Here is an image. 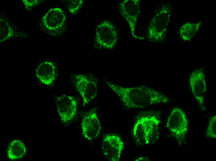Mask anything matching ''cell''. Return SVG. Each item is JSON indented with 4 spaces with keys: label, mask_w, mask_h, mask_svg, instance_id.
<instances>
[{
    "label": "cell",
    "mask_w": 216,
    "mask_h": 161,
    "mask_svg": "<svg viewBox=\"0 0 216 161\" xmlns=\"http://www.w3.org/2000/svg\"><path fill=\"white\" fill-rule=\"evenodd\" d=\"M160 121L157 111H151L140 113L133 129V135L137 144L140 146L155 142L159 138Z\"/></svg>",
    "instance_id": "7a4b0ae2"
},
{
    "label": "cell",
    "mask_w": 216,
    "mask_h": 161,
    "mask_svg": "<svg viewBox=\"0 0 216 161\" xmlns=\"http://www.w3.org/2000/svg\"><path fill=\"white\" fill-rule=\"evenodd\" d=\"M66 20L64 11L59 7L48 10L42 19L45 29L52 34H57L63 30Z\"/></svg>",
    "instance_id": "ba28073f"
},
{
    "label": "cell",
    "mask_w": 216,
    "mask_h": 161,
    "mask_svg": "<svg viewBox=\"0 0 216 161\" xmlns=\"http://www.w3.org/2000/svg\"><path fill=\"white\" fill-rule=\"evenodd\" d=\"M118 39L117 30L109 21L104 20L97 26L95 33V41L98 47L107 50L113 49Z\"/></svg>",
    "instance_id": "5b68a950"
},
{
    "label": "cell",
    "mask_w": 216,
    "mask_h": 161,
    "mask_svg": "<svg viewBox=\"0 0 216 161\" xmlns=\"http://www.w3.org/2000/svg\"><path fill=\"white\" fill-rule=\"evenodd\" d=\"M188 124V120L183 111L179 108H173L168 117L166 126L178 145H180L185 138Z\"/></svg>",
    "instance_id": "277c9868"
},
{
    "label": "cell",
    "mask_w": 216,
    "mask_h": 161,
    "mask_svg": "<svg viewBox=\"0 0 216 161\" xmlns=\"http://www.w3.org/2000/svg\"><path fill=\"white\" fill-rule=\"evenodd\" d=\"M206 137L216 138V115H214L210 119L205 133Z\"/></svg>",
    "instance_id": "e0dca14e"
},
{
    "label": "cell",
    "mask_w": 216,
    "mask_h": 161,
    "mask_svg": "<svg viewBox=\"0 0 216 161\" xmlns=\"http://www.w3.org/2000/svg\"><path fill=\"white\" fill-rule=\"evenodd\" d=\"M124 146L122 140L116 134H106L103 138L101 145L103 153L109 161H119Z\"/></svg>",
    "instance_id": "9c48e42d"
},
{
    "label": "cell",
    "mask_w": 216,
    "mask_h": 161,
    "mask_svg": "<svg viewBox=\"0 0 216 161\" xmlns=\"http://www.w3.org/2000/svg\"><path fill=\"white\" fill-rule=\"evenodd\" d=\"M105 83L128 109L143 108L153 104L168 103L172 100L162 93L147 87H126L110 81Z\"/></svg>",
    "instance_id": "6da1fadb"
},
{
    "label": "cell",
    "mask_w": 216,
    "mask_h": 161,
    "mask_svg": "<svg viewBox=\"0 0 216 161\" xmlns=\"http://www.w3.org/2000/svg\"><path fill=\"white\" fill-rule=\"evenodd\" d=\"M81 127L84 138L88 140H92L99 136L101 126L96 108L91 109L84 115L82 120Z\"/></svg>",
    "instance_id": "8fae6325"
},
{
    "label": "cell",
    "mask_w": 216,
    "mask_h": 161,
    "mask_svg": "<svg viewBox=\"0 0 216 161\" xmlns=\"http://www.w3.org/2000/svg\"><path fill=\"white\" fill-rule=\"evenodd\" d=\"M148 159L146 157H140V159L139 158L136 159V161H139V160H147Z\"/></svg>",
    "instance_id": "ffe728a7"
},
{
    "label": "cell",
    "mask_w": 216,
    "mask_h": 161,
    "mask_svg": "<svg viewBox=\"0 0 216 161\" xmlns=\"http://www.w3.org/2000/svg\"><path fill=\"white\" fill-rule=\"evenodd\" d=\"M24 36L20 35L11 25L8 20L2 17L0 19V42L12 37Z\"/></svg>",
    "instance_id": "9a60e30c"
},
{
    "label": "cell",
    "mask_w": 216,
    "mask_h": 161,
    "mask_svg": "<svg viewBox=\"0 0 216 161\" xmlns=\"http://www.w3.org/2000/svg\"><path fill=\"white\" fill-rule=\"evenodd\" d=\"M190 86L200 107L205 110L204 97L206 91V85L204 73L202 69L194 71L189 77Z\"/></svg>",
    "instance_id": "7c38bea8"
},
{
    "label": "cell",
    "mask_w": 216,
    "mask_h": 161,
    "mask_svg": "<svg viewBox=\"0 0 216 161\" xmlns=\"http://www.w3.org/2000/svg\"><path fill=\"white\" fill-rule=\"evenodd\" d=\"M83 2V0H69L68 7L70 13L73 15H75L82 7Z\"/></svg>",
    "instance_id": "ac0fdd59"
},
{
    "label": "cell",
    "mask_w": 216,
    "mask_h": 161,
    "mask_svg": "<svg viewBox=\"0 0 216 161\" xmlns=\"http://www.w3.org/2000/svg\"><path fill=\"white\" fill-rule=\"evenodd\" d=\"M26 153L25 145L21 141L15 140L9 144L7 150V154L9 158L15 160L23 158Z\"/></svg>",
    "instance_id": "5bb4252c"
},
{
    "label": "cell",
    "mask_w": 216,
    "mask_h": 161,
    "mask_svg": "<svg viewBox=\"0 0 216 161\" xmlns=\"http://www.w3.org/2000/svg\"><path fill=\"white\" fill-rule=\"evenodd\" d=\"M22 1L25 8L27 9H29L39 4L43 0H22Z\"/></svg>",
    "instance_id": "d6986e66"
},
{
    "label": "cell",
    "mask_w": 216,
    "mask_h": 161,
    "mask_svg": "<svg viewBox=\"0 0 216 161\" xmlns=\"http://www.w3.org/2000/svg\"><path fill=\"white\" fill-rule=\"evenodd\" d=\"M170 6H163L152 18L149 26L148 35L152 41L160 42L164 39L171 17Z\"/></svg>",
    "instance_id": "3957f363"
},
{
    "label": "cell",
    "mask_w": 216,
    "mask_h": 161,
    "mask_svg": "<svg viewBox=\"0 0 216 161\" xmlns=\"http://www.w3.org/2000/svg\"><path fill=\"white\" fill-rule=\"evenodd\" d=\"M75 86L81 96L83 106L88 105L96 97L98 83L93 78L83 74H75Z\"/></svg>",
    "instance_id": "8992f818"
},
{
    "label": "cell",
    "mask_w": 216,
    "mask_h": 161,
    "mask_svg": "<svg viewBox=\"0 0 216 161\" xmlns=\"http://www.w3.org/2000/svg\"><path fill=\"white\" fill-rule=\"evenodd\" d=\"M36 75L38 79L43 84L52 85L56 79V67L51 61L43 62L37 67Z\"/></svg>",
    "instance_id": "4fadbf2b"
},
{
    "label": "cell",
    "mask_w": 216,
    "mask_h": 161,
    "mask_svg": "<svg viewBox=\"0 0 216 161\" xmlns=\"http://www.w3.org/2000/svg\"><path fill=\"white\" fill-rule=\"evenodd\" d=\"M139 0H125L119 4L120 12L128 23L131 33L135 38L136 27L139 13Z\"/></svg>",
    "instance_id": "30bf717a"
},
{
    "label": "cell",
    "mask_w": 216,
    "mask_h": 161,
    "mask_svg": "<svg viewBox=\"0 0 216 161\" xmlns=\"http://www.w3.org/2000/svg\"><path fill=\"white\" fill-rule=\"evenodd\" d=\"M200 24V22L185 23L180 28V36L184 41H190L197 32Z\"/></svg>",
    "instance_id": "2e32d148"
},
{
    "label": "cell",
    "mask_w": 216,
    "mask_h": 161,
    "mask_svg": "<svg viewBox=\"0 0 216 161\" xmlns=\"http://www.w3.org/2000/svg\"><path fill=\"white\" fill-rule=\"evenodd\" d=\"M58 113L62 122L65 124L72 122L77 113V100L73 96L63 95L57 97L56 100Z\"/></svg>",
    "instance_id": "52a82bcc"
}]
</instances>
